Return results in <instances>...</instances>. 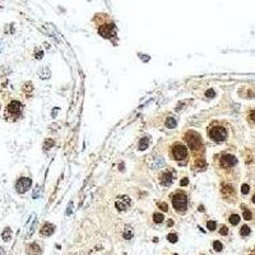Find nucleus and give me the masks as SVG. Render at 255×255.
Returning a JSON list of instances; mask_svg holds the SVG:
<instances>
[{
	"label": "nucleus",
	"instance_id": "4be33fe9",
	"mask_svg": "<svg viewBox=\"0 0 255 255\" xmlns=\"http://www.w3.org/2000/svg\"><path fill=\"white\" fill-rule=\"evenodd\" d=\"M222 188H223V189H222V191H223V194H226V193H227V194H230V193H234V189L231 188L230 185H223Z\"/></svg>",
	"mask_w": 255,
	"mask_h": 255
},
{
	"label": "nucleus",
	"instance_id": "473e14b6",
	"mask_svg": "<svg viewBox=\"0 0 255 255\" xmlns=\"http://www.w3.org/2000/svg\"><path fill=\"white\" fill-rule=\"evenodd\" d=\"M188 184H189V180H188V179H182L181 182H180V185H181V186H185V185H188Z\"/></svg>",
	"mask_w": 255,
	"mask_h": 255
},
{
	"label": "nucleus",
	"instance_id": "c85d7f7f",
	"mask_svg": "<svg viewBox=\"0 0 255 255\" xmlns=\"http://www.w3.org/2000/svg\"><path fill=\"white\" fill-rule=\"evenodd\" d=\"M158 207H159V208H161L163 212H167V209H168V207H167L166 203H158Z\"/></svg>",
	"mask_w": 255,
	"mask_h": 255
},
{
	"label": "nucleus",
	"instance_id": "5701e85b",
	"mask_svg": "<svg viewBox=\"0 0 255 255\" xmlns=\"http://www.w3.org/2000/svg\"><path fill=\"white\" fill-rule=\"evenodd\" d=\"M207 227H208L211 231H214L216 230V222L214 221H208L207 222Z\"/></svg>",
	"mask_w": 255,
	"mask_h": 255
},
{
	"label": "nucleus",
	"instance_id": "a878e982",
	"mask_svg": "<svg viewBox=\"0 0 255 255\" xmlns=\"http://www.w3.org/2000/svg\"><path fill=\"white\" fill-rule=\"evenodd\" d=\"M249 190H250L249 185H246V184H244V185H242V188H241V193H242V194H248V193H249Z\"/></svg>",
	"mask_w": 255,
	"mask_h": 255
},
{
	"label": "nucleus",
	"instance_id": "412c9836",
	"mask_svg": "<svg viewBox=\"0 0 255 255\" xmlns=\"http://www.w3.org/2000/svg\"><path fill=\"white\" fill-rule=\"evenodd\" d=\"M167 240L170 242H172V244H175L177 241V236H176V234H168V236H167Z\"/></svg>",
	"mask_w": 255,
	"mask_h": 255
},
{
	"label": "nucleus",
	"instance_id": "20e7f679",
	"mask_svg": "<svg viewBox=\"0 0 255 255\" xmlns=\"http://www.w3.org/2000/svg\"><path fill=\"white\" fill-rule=\"evenodd\" d=\"M185 139L188 140L189 147H190L193 150H198V149L202 147V140L199 138V135L195 134V133H193V131H190V133H188L185 135Z\"/></svg>",
	"mask_w": 255,
	"mask_h": 255
},
{
	"label": "nucleus",
	"instance_id": "9b49d317",
	"mask_svg": "<svg viewBox=\"0 0 255 255\" xmlns=\"http://www.w3.org/2000/svg\"><path fill=\"white\" fill-rule=\"evenodd\" d=\"M27 253H28V255H40V254H41V248H40V245L36 244V242L28 245Z\"/></svg>",
	"mask_w": 255,
	"mask_h": 255
},
{
	"label": "nucleus",
	"instance_id": "f257e3e1",
	"mask_svg": "<svg viewBox=\"0 0 255 255\" xmlns=\"http://www.w3.org/2000/svg\"><path fill=\"white\" fill-rule=\"evenodd\" d=\"M172 205L180 213H184L188 208V198L184 193H176L172 196Z\"/></svg>",
	"mask_w": 255,
	"mask_h": 255
},
{
	"label": "nucleus",
	"instance_id": "4c0bfd02",
	"mask_svg": "<svg viewBox=\"0 0 255 255\" xmlns=\"http://www.w3.org/2000/svg\"><path fill=\"white\" fill-rule=\"evenodd\" d=\"M253 202H254V203H255V195H254V198H253Z\"/></svg>",
	"mask_w": 255,
	"mask_h": 255
},
{
	"label": "nucleus",
	"instance_id": "9d476101",
	"mask_svg": "<svg viewBox=\"0 0 255 255\" xmlns=\"http://www.w3.org/2000/svg\"><path fill=\"white\" fill-rule=\"evenodd\" d=\"M54 231H55V226L53 223H45L44 226H42V228H41V235L42 236H50V235H53L54 234Z\"/></svg>",
	"mask_w": 255,
	"mask_h": 255
},
{
	"label": "nucleus",
	"instance_id": "7ed1b4c3",
	"mask_svg": "<svg viewBox=\"0 0 255 255\" xmlns=\"http://www.w3.org/2000/svg\"><path fill=\"white\" fill-rule=\"evenodd\" d=\"M23 105L19 101H12L7 107V115L12 117H18L22 115Z\"/></svg>",
	"mask_w": 255,
	"mask_h": 255
},
{
	"label": "nucleus",
	"instance_id": "a211bd4d",
	"mask_svg": "<svg viewBox=\"0 0 255 255\" xmlns=\"http://www.w3.org/2000/svg\"><path fill=\"white\" fill-rule=\"evenodd\" d=\"M153 219H154V222H157V223H161V222L165 219V217H163V214H161V213H154Z\"/></svg>",
	"mask_w": 255,
	"mask_h": 255
},
{
	"label": "nucleus",
	"instance_id": "dca6fc26",
	"mask_svg": "<svg viewBox=\"0 0 255 255\" xmlns=\"http://www.w3.org/2000/svg\"><path fill=\"white\" fill-rule=\"evenodd\" d=\"M176 124H177V121L175 117H168V119L166 120V126L170 128V129H172V128H176Z\"/></svg>",
	"mask_w": 255,
	"mask_h": 255
},
{
	"label": "nucleus",
	"instance_id": "b1692460",
	"mask_svg": "<svg viewBox=\"0 0 255 255\" xmlns=\"http://www.w3.org/2000/svg\"><path fill=\"white\" fill-rule=\"evenodd\" d=\"M214 96H216V92L213 89H208V91L205 92V97H208V98H213Z\"/></svg>",
	"mask_w": 255,
	"mask_h": 255
},
{
	"label": "nucleus",
	"instance_id": "aec40b11",
	"mask_svg": "<svg viewBox=\"0 0 255 255\" xmlns=\"http://www.w3.org/2000/svg\"><path fill=\"white\" fill-rule=\"evenodd\" d=\"M213 249L216 250V251H222V249H223V245H222L219 241H214L213 242Z\"/></svg>",
	"mask_w": 255,
	"mask_h": 255
},
{
	"label": "nucleus",
	"instance_id": "bb28decb",
	"mask_svg": "<svg viewBox=\"0 0 255 255\" xmlns=\"http://www.w3.org/2000/svg\"><path fill=\"white\" fill-rule=\"evenodd\" d=\"M249 119L251 120L253 122H255V108H254V110H251V111L249 112Z\"/></svg>",
	"mask_w": 255,
	"mask_h": 255
},
{
	"label": "nucleus",
	"instance_id": "423d86ee",
	"mask_svg": "<svg viewBox=\"0 0 255 255\" xmlns=\"http://www.w3.org/2000/svg\"><path fill=\"white\" fill-rule=\"evenodd\" d=\"M172 154L175 159L177 161H181V159H185L188 157V149L186 147H184L181 144H177V145H173L172 148Z\"/></svg>",
	"mask_w": 255,
	"mask_h": 255
},
{
	"label": "nucleus",
	"instance_id": "39448f33",
	"mask_svg": "<svg viewBox=\"0 0 255 255\" xmlns=\"http://www.w3.org/2000/svg\"><path fill=\"white\" fill-rule=\"evenodd\" d=\"M115 205H116L117 211H120V212L128 211L131 207V199L129 196H126V195H120V196L116 198Z\"/></svg>",
	"mask_w": 255,
	"mask_h": 255
},
{
	"label": "nucleus",
	"instance_id": "1a4fd4ad",
	"mask_svg": "<svg viewBox=\"0 0 255 255\" xmlns=\"http://www.w3.org/2000/svg\"><path fill=\"white\" fill-rule=\"evenodd\" d=\"M98 32H100V35H101L102 37H106V39H108V37H111L112 35H114V32H115V26H114V24H105V26H101L100 30H98Z\"/></svg>",
	"mask_w": 255,
	"mask_h": 255
},
{
	"label": "nucleus",
	"instance_id": "f3484780",
	"mask_svg": "<svg viewBox=\"0 0 255 255\" xmlns=\"http://www.w3.org/2000/svg\"><path fill=\"white\" fill-rule=\"evenodd\" d=\"M240 222V216H237V214H231L230 216V223L231 225H237Z\"/></svg>",
	"mask_w": 255,
	"mask_h": 255
},
{
	"label": "nucleus",
	"instance_id": "cd10ccee",
	"mask_svg": "<svg viewBox=\"0 0 255 255\" xmlns=\"http://www.w3.org/2000/svg\"><path fill=\"white\" fill-rule=\"evenodd\" d=\"M244 218L248 219V221L251 219V212H250V211H245L244 212Z\"/></svg>",
	"mask_w": 255,
	"mask_h": 255
},
{
	"label": "nucleus",
	"instance_id": "4468645a",
	"mask_svg": "<svg viewBox=\"0 0 255 255\" xmlns=\"http://www.w3.org/2000/svg\"><path fill=\"white\" fill-rule=\"evenodd\" d=\"M1 237H3V240H4V241H9V240H10V237H12V230L9 228V227H7L5 230L3 231V234H1Z\"/></svg>",
	"mask_w": 255,
	"mask_h": 255
},
{
	"label": "nucleus",
	"instance_id": "58836bf2",
	"mask_svg": "<svg viewBox=\"0 0 255 255\" xmlns=\"http://www.w3.org/2000/svg\"><path fill=\"white\" fill-rule=\"evenodd\" d=\"M175 255H176V254H175Z\"/></svg>",
	"mask_w": 255,
	"mask_h": 255
},
{
	"label": "nucleus",
	"instance_id": "f704fd0d",
	"mask_svg": "<svg viewBox=\"0 0 255 255\" xmlns=\"http://www.w3.org/2000/svg\"><path fill=\"white\" fill-rule=\"evenodd\" d=\"M39 191H40V186H36V193H35V198H37V195H39Z\"/></svg>",
	"mask_w": 255,
	"mask_h": 255
},
{
	"label": "nucleus",
	"instance_id": "e433bc0d",
	"mask_svg": "<svg viewBox=\"0 0 255 255\" xmlns=\"http://www.w3.org/2000/svg\"><path fill=\"white\" fill-rule=\"evenodd\" d=\"M0 255H5V253H4V249H3V248H0Z\"/></svg>",
	"mask_w": 255,
	"mask_h": 255
},
{
	"label": "nucleus",
	"instance_id": "c9c22d12",
	"mask_svg": "<svg viewBox=\"0 0 255 255\" xmlns=\"http://www.w3.org/2000/svg\"><path fill=\"white\" fill-rule=\"evenodd\" d=\"M42 55H44V53H37V54H36V58H37V59H41Z\"/></svg>",
	"mask_w": 255,
	"mask_h": 255
},
{
	"label": "nucleus",
	"instance_id": "2eb2a0df",
	"mask_svg": "<svg viewBox=\"0 0 255 255\" xmlns=\"http://www.w3.org/2000/svg\"><path fill=\"white\" fill-rule=\"evenodd\" d=\"M148 144H149V138H147V136H145V138H143L140 140V143H139V145H138V148L140 149V150H144L145 148L148 147Z\"/></svg>",
	"mask_w": 255,
	"mask_h": 255
},
{
	"label": "nucleus",
	"instance_id": "72a5a7b5",
	"mask_svg": "<svg viewBox=\"0 0 255 255\" xmlns=\"http://www.w3.org/2000/svg\"><path fill=\"white\" fill-rule=\"evenodd\" d=\"M196 165H198V166H200V167H204L205 166V162L204 161H198Z\"/></svg>",
	"mask_w": 255,
	"mask_h": 255
},
{
	"label": "nucleus",
	"instance_id": "ddd939ff",
	"mask_svg": "<svg viewBox=\"0 0 255 255\" xmlns=\"http://www.w3.org/2000/svg\"><path fill=\"white\" fill-rule=\"evenodd\" d=\"M133 236H134V231L131 228V226L126 225L124 227V231H122V237L125 240H130V239H133Z\"/></svg>",
	"mask_w": 255,
	"mask_h": 255
},
{
	"label": "nucleus",
	"instance_id": "f03ea898",
	"mask_svg": "<svg viewBox=\"0 0 255 255\" xmlns=\"http://www.w3.org/2000/svg\"><path fill=\"white\" fill-rule=\"evenodd\" d=\"M209 136L216 142H223L227 138V131L222 126H214L209 130Z\"/></svg>",
	"mask_w": 255,
	"mask_h": 255
},
{
	"label": "nucleus",
	"instance_id": "0eeeda50",
	"mask_svg": "<svg viewBox=\"0 0 255 255\" xmlns=\"http://www.w3.org/2000/svg\"><path fill=\"white\" fill-rule=\"evenodd\" d=\"M31 185H32L31 179H28V177H21L19 180L17 181V184H16V189H17V191L19 193V194H23V193H26L28 189L31 188Z\"/></svg>",
	"mask_w": 255,
	"mask_h": 255
},
{
	"label": "nucleus",
	"instance_id": "c756f323",
	"mask_svg": "<svg viewBox=\"0 0 255 255\" xmlns=\"http://www.w3.org/2000/svg\"><path fill=\"white\" fill-rule=\"evenodd\" d=\"M227 232H228L227 227H226V226H222V227H221V231H219V234L225 236V235H227Z\"/></svg>",
	"mask_w": 255,
	"mask_h": 255
},
{
	"label": "nucleus",
	"instance_id": "6e6552de",
	"mask_svg": "<svg viewBox=\"0 0 255 255\" xmlns=\"http://www.w3.org/2000/svg\"><path fill=\"white\" fill-rule=\"evenodd\" d=\"M236 163H237V158L232 154H225L221 158V165L223 167H232Z\"/></svg>",
	"mask_w": 255,
	"mask_h": 255
},
{
	"label": "nucleus",
	"instance_id": "f8f14e48",
	"mask_svg": "<svg viewBox=\"0 0 255 255\" xmlns=\"http://www.w3.org/2000/svg\"><path fill=\"white\" fill-rule=\"evenodd\" d=\"M171 182H172V175L170 172H163L161 175V184L165 186H168L171 185Z\"/></svg>",
	"mask_w": 255,
	"mask_h": 255
},
{
	"label": "nucleus",
	"instance_id": "393cba45",
	"mask_svg": "<svg viewBox=\"0 0 255 255\" xmlns=\"http://www.w3.org/2000/svg\"><path fill=\"white\" fill-rule=\"evenodd\" d=\"M51 145H54V140H51V139H47L46 142H45V149H50V147Z\"/></svg>",
	"mask_w": 255,
	"mask_h": 255
},
{
	"label": "nucleus",
	"instance_id": "7c9ffc66",
	"mask_svg": "<svg viewBox=\"0 0 255 255\" xmlns=\"http://www.w3.org/2000/svg\"><path fill=\"white\" fill-rule=\"evenodd\" d=\"M162 163H163V159H162V157H159V158H157V162H154V167L161 166Z\"/></svg>",
	"mask_w": 255,
	"mask_h": 255
},
{
	"label": "nucleus",
	"instance_id": "2f4dec72",
	"mask_svg": "<svg viewBox=\"0 0 255 255\" xmlns=\"http://www.w3.org/2000/svg\"><path fill=\"white\" fill-rule=\"evenodd\" d=\"M72 209H73V202H70L69 205H68V211H67V214H68V216L72 213Z\"/></svg>",
	"mask_w": 255,
	"mask_h": 255
},
{
	"label": "nucleus",
	"instance_id": "6ab92c4d",
	"mask_svg": "<svg viewBox=\"0 0 255 255\" xmlns=\"http://www.w3.org/2000/svg\"><path fill=\"white\" fill-rule=\"evenodd\" d=\"M240 235H241V236H248V235H250V228L248 227V226H242L241 230H240Z\"/></svg>",
	"mask_w": 255,
	"mask_h": 255
}]
</instances>
